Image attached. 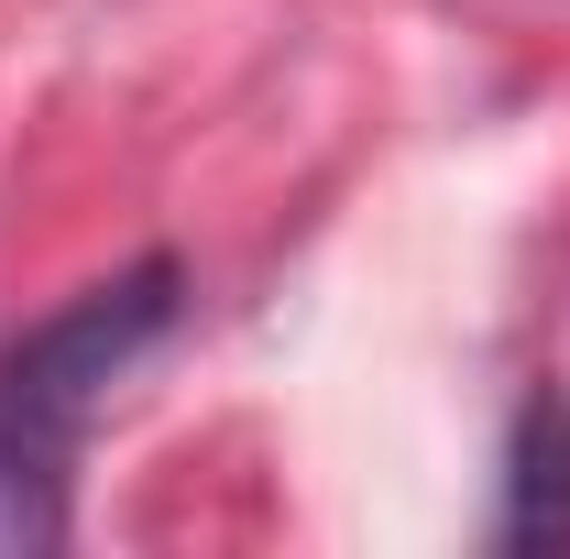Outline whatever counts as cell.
I'll return each mask as SVG.
<instances>
[{"label":"cell","mask_w":570,"mask_h":559,"mask_svg":"<svg viewBox=\"0 0 570 559\" xmlns=\"http://www.w3.org/2000/svg\"><path fill=\"white\" fill-rule=\"evenodd\" d=\"M176 307H187L176 253H142V264H121V275L77 285L56 318H33L22 341L0 351V418H22V428H45V439L77 450V428L99 418L110 384L176 330Z\"/></svg>","instance_id":"1"},{"label":"cell","mask_w":570,"mask_h":559,"mask_svg":"<svg viewBox=\"0 0 570 559\" xmlns=\"http://www.w3.org/2000/svg\"><path fill=\"white\" fill-rule=\"evenodd\" d=\"M504 549H570V406H527L504 450Z\"/></svg>","instance_id":"2"},{"label":"cell","mask_w":570,"mask_h":559,"mask_svg":"<svg viewBox=\"0 0 570 559\" xmlns=\"http://www.w3.org/2000/svg\"><path fill=\"white\" fill-rule=\"evenodd\" d=\"M67 439L0 418V559H45L67 549Z\"/></svg>","instance_id":"3"}]
</instances>
